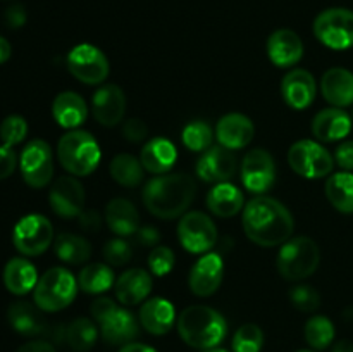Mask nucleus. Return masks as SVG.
<instances>
[{"label":"nucleus","instance_id":"obj_1","mask_svg":"<svg viewBox=\"0 0 353 352\" xmlns=\"http://www.w3.org/2000/svg\"><path fill=\"white\" fill-rule=\"evenodd\" d=\"M243 231L255 245L278 247L290 240L295 221L292 213L279 200L259 195L243 207Z\"/></svg>","mask_w":353,"mask_h":352},{"label":"nucleus","instance_id":"obj_2","mask_svg":"<svg viewBox=\"0 0 353 352\" xmlns=\"http://www.w3.org/2000/svg\"><path fill=\"white\" fill-rule=\"evenodd\" d=\"M196 195V182L186 173L155 176L141 192L145 207L161 219L181 216Z\"/></svg>","mask_w":353,"mask_h":352},{"label":"nucleus","instance_id":"obj_3","mask_svg":"<svg viewBox=\"0 0 353 352\" xmlns=\"http://www.w3.org/2000/svg\"><path fill=\"white\" fill-rule=\"evenodd\" d=\"M178 333L186 345L200 351L214 349L224 340L228 323L223 314L209 306H188L178 317Z\"/></svg>","mask_w":353,"mask_h":352},{"label":"nucleus","instance_id":"obj_4","mask_svg":"<svg viewBox=\"0 0 353 352\" xmlns=\"http://www.w3.org/2000/svg\"><path fill=\"white\" fill-rule=\"evenodd\" d=\"M93 320L99 323L100 335L109 345H126L140 335V326L131 311L119 307L109 297H100L90 306Z\"/></svg>","mask_w":353,"mask_h":352},{"label":"nucleus","instance_id":"obj_5","mask_svg":"<svg viewBox=\"0 0 353 352\" xmlns=\"http://www.w3.org/2000/svg\"><path fill=\"white\" fill-rule=\"evenodd\" d=\"M57 157L72 176H88L99 168L102 152L99 141L85 130H71L59 140Z\"/></svg>","mask_w":353,"mask_h":352},{"label":"nucleus","instance_id":"obj_6","mask_svg":"<svg viewBox=\"0 0 353 352\" xmlns=\"http://www.w3.org/2000/svg\"><path fill=\"white\" fill-rule=\"evenodd\" d=\"M319 262V245L309 237H296L281 245L276 259V268L288 282H300L316 273Z\"/></svg>","mask_w":353,"mask_h":352},{"label":"nucleus","instance_id":"obj_7","mask_svg":"<svg viewBox=\"0 0 353 352\" xmlns=\"http://www.w3.org/2000/svg\"><path fill=\"white\" fill-rule=\"evenodd\" d=\"M78 280L65 268H50L38 278L33 300L43 313H57L71 306L78 293Z\"/></svg>","mask_w":353,"mask_h":352},{"label":"nucleus","instance_id":"obj_8","mask_svg":"<svg viewBox=\"0 0 353 352\" xmlns=\"http://www.w3.org/2000/svg\"><path fill=\"white\" fill-rule=\"evenodd\" d=\"M314 35L333 50L353 47V12L343 7L323 10L314 21Z\"/></svg>","mask_w":353,"mask_h":352},{"label":"nucleus","instance_id":"obj_9","mask_svg":"<svg viewBox=\"0 0 353 352\" xmlns=\"http://www.w3.org/2000/svg\"><path fill=\"white\" fill-rule=\"evenodd\" d=\"M54 240V226L41 214H26L16 223L12 244L24 257H34L47 251Z\"/></svg>","mask_w":353,"mask_h":352},{"label":"nucleus","instance_id":"obj_10","mask_svg":"<svg viewBox=\"0 0 353 352\" xmlns=\"http://www.w3.org/2000/svg\"><path fill=\"white\" fill-rule=\"evenodd\" d=\"M288 164L296 175L309 179L324 178L334 168V159L326 148L314 140H299L290 147Z\"/></svg>","mask_w":353,"mask_h":352},{"label":"nucleus","instance_id":"obj_11","mask_svg":"<svg viewBox=\"0 0 353 352\" xmlns=\"http://www.w3.org/2000/svg\"><path fill=\"white\" fill-rule=\"evenodd\" d=\"M19 169L24 183L31 188H43L54 176V154L45 140H31L19 155Z\"/></svg>","mask_w":353,"mask_h":352},{"label":"nucleus","instance_id":"obj_12","mask_svg":"<svg viewBox=\"0 0 353 352\" xmlns=\"http://www.w3.org/2000/svg\"><path fill=\"white\" fill-rule=\"evenodd\" d=\"M178 240L192 254H207L217 242L216 223L202 211L186 213L178 223Z\"/></svg>","mask_w":353,"mask_h":352},{"label":"nucleus","instance_id":"obj_13","mask_svg":"<svg viewBox=\"0 0 353 352\" xmlns=\"http://www.w3.org/2000/svg\"><path fill=\"white\" fill-rule=\"evenodd\" d=\"M68 69L85 85H100L110 71L105 54L92 43H79L69 52Z\"/></svg>","mask_w":353,"mask_h":352},{"label":"nucleus","instance_id":"obj_14","mask_svg":"<svg viewBox=\"0 0 353 352\" xmlns=\"http://www.w3.org/2000/svg\"><path fill=\"white\" fill-rule=\"evenodd\" d=\"M241 182L252 193L268 192L276 182V164L265 148H252L241 161Z\"/></svg>","mask_w":353,"mask_h":352},{"label":"nucleus","instance_id":"obj_15","mask_svg":"<svg viewBox=\"0 0 353 352\" xmlns=\"http://www.w3.org/2000/svg\"><path fill=\"white\" fill-rule=\"evenodd\" d=\"M48 202L59 217H78L85 207V188L74 176H61L55 179L48 192Z\"/></svg>","mask_w":353,"mask_h":352},{"label":"nucleus","instance_id":"obj_16","mask_svg":"<svg viewBox=\"0 0 353 352\" xmlns=\"http://www.w3.org/2000/svg\"><path fill=\"white\" fill-rule=\"evenodd\" d=\"M195 173L200 179L214 185L230 182L236 173V157L233 150L224 148L223 145L209 147L196 161Z\"/></svg>","mask_w":353,"mask_h":352},{"label":"nucleus","instance_id":"obj_17","mask_svg":"<svg viewBox=\"0 0 353 352\" xmlns=\"http://www.w3.org/2000/svg\"><path fill=\"white\" fill-rule=\"evenodd\" d=\"M224 262L223 257L216 252H207L202 257L196 259L195 264L190 269L188 285L190 290L196 297H209L217 292L223 283Z\"/></svg>","mask_w":353,"mask_h":352},{"label":"nucleus","instance_id":"obj_18","mask_svg":"<svg viewBox=\"0 0 353 352\" xmlns=\"http://www.w3.org/2000/svg\"><path fill=\"white\" fill-rule=\"evenodd\" d=\"M92 113L102 126H116L126 113V95L114 83L100 86L92 99Z\"/></svg>","mask_w":353,"mask_h":352},{"label":"nucleus","instance_id":"obj_19","mask_svg":"<svg viewBox=\"0 0 353 352\" xmlns=\"http://www.w3.org/2000/svg\"><path fill=\"white\" fill-rule=\"evenodd\" d=\"M316 79L307 69H292L281 81V93L292 109L303 110L316 100Z\"/></svg>","mask_w":353,"mask_h":352},{"label":"nucleus","instance_id":"obj_20","mask_svg":"<svg viewBox=\"0 0 353 352\" xmlns=\"http://www.w3.org/2000/svg\"><path fill=\"white\" fill-rule=\"evenodd\" d=\"M255 135L252 119L245 114L230 113L219 119L216 126V137L219 145L230 150H240L247 147Z\"/></svg>","mask_w":353,"mask_h":352},{"label":"nucleus","instance_id":"obj_21","mask_svg":"<svg viewBox=\"0 0 353 352\" xmlns=\"http://www.w3.org/2000/svg\"><path fill=\"white\" fill-rule=\"evenodd\" d=\"M268 55L278 68L299 64L303 57L302 38L293 30L274 31L268 40Z\"/></svg>","mask_w":353,"mask_h":352},{"label":"nucleus","instance_id":"obj_22","mask_svg":"<svg viewBox=\"0 0 353 352\" xmlns=\"http://www.w3.org/2000/svg\"><path fill=\"white\" fill-rule=\"evenodd\" d=\"M114 292L123 306H137L152 292V276L141 268L124 271L114 283Z\"/></svg>","mask_w":353,"mask_h":352},{"label":"nucleus","instance_id":"obj_23","mask_svg":"<svg viewBox=\"0 0 353 352\" xmlns=\"http://www.w3.org/2000/svg\"><path fill=\"white\" fill-rule=\"evenodd\" d=\"M353 119L340 107H330L316 114L312 121V135L319 141L343 140L352 130Z\"/></svg>","mask_w":353,"mask_h":352},{"label":"nucleus","instance_id":"obj_24","mask_svg":"<svg viewBox=\"0 0 353 352\" xmlns=\"http://www.w3.org/2000/svg\"><path fill=\"white\" fill-rule=\"evenodd\" d=\"M138 321H140V324L148 331V333L161 337V335H165L168 331H171V328L174 326V306H172L168 299L154 297V299L147 300V302L140 307Z\"/></svg>","mask_w":353,"mask_h":352},{"label":"nucleus","instance_id":"obj_25","mask_svg":"<svg viewBox=\"0 0 353 352\" xmlns=\"http://www.w3.org/2000/svg\"><path fill=\"white\" fill-rule=\"evenodd\" d=\"M41 313L43 311L37 304L19 300V302L9 306L7 320L17 333L24 335V337H37V335H43L48 331V323Z\"/></svg>","mask_w":353,"mask_h":352},{"label":"nucleus","instance_id":"obj_26","mask_svg":"<svg viewBox=\"0 0 353 352\" xmlns=\"http://www.w3.org/2000/svg\"><path fill=\"white\" fill-rule=\"evenodd\" d=\"M323 97L334 107H348L353 104V72L345 68L327 69L321 79Z\"/></svg>","mask_w":353,"mask_h":352},{"label":"nucleus","instance_id":"obj_27","mask_svg":"<svg viewBox=\"0 0 353 352\" xmlns=\"http://www.w3.org/2000/svg\"><path fill=\"white\" fill-rule=\"evenodd\" d=\"M99 338V328L88 317H76L65 326H59L55 330V340L59 344H65L74 352H88Z\"/></svg>","mask_w":353,"mask_h":352},{"label":"nucleus","instance_id":"obj_28","mask_svg":"<svg viewBox=\"0 0 353 352\" xmlns=\"http://www.w3.org/2000/svg\"><path fill=\"white\" fill-rule=\"evenodd\" d=\"M52 116L59 126L78 130L88 117V107L85 99L76 92H62L52 102Z\"/></svg>","mask_w":353,"mask_h":352},{"label":"nucleus","instance_id":"obj_29","mask_svg":"<svg viewBox=\"0 0 353 352\" xmlns=\"http://www.w3.org/2000/svg\"><path fill=\"white\" fill-rule=\"evenodd\" d=\"M178 159V150L174 144L168 138L155 137L143 145L140 154V161L145 171L152 175H165L174 166Z\"/></svg>","mask_w":353,"mask_h":352},{"label":"nucleus","instance_id":"obj_30","mask_svg":"<svg viewBox=\"0 0 353 352\" xmlns=\"http://www.w3.org/2000/svg\"><path fill=\"white\" fill-rule=\"evenodd\" d=\"M3 285L14 295H26L38 283L37 268L26 257H12L3 268Z\"/></svg>","mask_w":353,"mask_h":352},{"label":"nucleus","instance_id":"obj_31","mask_svg":"<svg viewBox=\"0 0 353 352\" xmlns=\"http://www.w3.org/2000/svg\"><path fill=\"white\" fill-rule=\"evenodd\" d=\"M245 206V197L238 186L233 183H217L207 193V207L214 216L231 217L236 216Z\"/></svg>","mask_w":353,"mask_h":352},{"label":"nucleus","instance_id":"obj_32","mask_svg":"<svg viewBox=\"0 0 353 352\" xmlns=\"http://www.w3.org/2000/svg\"><path fill=\"white\" fill-rule=\"evenodd\" d=\"M105 221L117 237H130L140 228L138 209L128 199H112L105 207Z\"/></svg>","mask_w":353,"mask_h":352},{"label":"nucleus","instance_id":"obj_33","mask_svg":"<svg viewBox=\"0 0 353 352\" xmlns=\"http://www.w3.org/2000/svg\"><path fill=\"white\" fill-rule=\"evenodd\" d=\"M55 255L65 264H85L92 257V245L81 235L61 233L54 242Z\"/></svg>","mask_w":353,"mask_h":352},{"label":"nucleus","instance_id":"obj_34","mask_svg":"<svg viewBox=\"0 0 353 352\" xmlns=\"http://www.w3.org/2000/svg\"><path fill=\"white\" fill-rule=\"evenodd\" d=\"M326 197L331 206L343 214L353 213V175L341 171L330 176L326 182Z\"/></svg>","mask_w":353,"mask_h":352},{"label":"nucleus","instance_id":"obj_35","mask_svg":"<svg viewBox=\"0 0 353 352\" xmlns=\"http://www.w3.org/2000/svg\"><path fill=\"white\" fill-rule=\"evenodd\" d=\"M110 176L121 186L133 188L143 182L145 168L140 159L131 154H117L110 161Z\"/></svg>","mask_w":353,"mask_h":352},{"label":"nucleus","instance_id":"obj_36","mask_svg":"<svg viewBox=\"0 0 353 352\" xmlns=\"http://www.w3.org/2000/svg\"><path fill=\"white\" fill-rule=\"evenodd\" d=\"M114 283L116 280L112 269L103 262L86 264L78 275V286L86 293H103L114 286Z\"/></svg>","mask_w":353,"mask_h":352},{"label":"nucleus","instance_id":"obj_37","mask_svg":"<svg viewBox=\"0 0 353 352\" xmlns=\"http://www.w3.org/2000/svg\"><path fill=\"white\" fill-rule=\"evenodd\" d=\"M303 335L314 351H324L334 340V324L326 316H312L305 323Z\"/></svg>","mask_w":353,"mask_h":352},{"label":"nucleus","instance_id":"obj_38","mask_svg":"<svg viewBox=\"0 0 353 352\" xmlns=\"http://www.w3.org/2000/svg\"><path fill=\"white\" fill-rule=\"evenodd\" d=\"M212 128L205 121H192V123H188L183 128V145L192 152H205L210 147V144H212Z\"/></svg>","mask_w":353,"mask_h":352},{"label":"nucleus","instance_id":"obj_39","mask_svg":"<svg viewBox=\"0 0 353 352\" xmlns=\"http://www.w3.org/2000/svg\"><path fill=\"white\" fill-rule=\"evenodd\" d=\"M264 345V333L261 326L247 323L234 331L233 352H261Z\"/></svg>","mask_w":353,"mask_h":352},{"label":"nucleus","instance_id":"obj_40","mask_svg":"<svg viewBox=\"0 0 353 352\" xmlns=\"http://www.w3.org/2000/svg\"><path fill=\"white\" fill-rule=\"evenodd\" d=\"M28 135V123L23 116H7L6 119L0 123V141L7 147H14V145L21 144Z\"/></svg>","mask_w":353,"mask_h":352},{"label":"nucleus","instance_id":"obj_41","mask_svg":"<svg viewBox=\"0 0 353 352\" xmlns=\"http://www.w3.org/2000/svg\"><path fill=\"white\" fill-rule=\"evenodd\" d=\"M290 300L302 313H314L321 306V295L312 285H296L290 290Z\"/></svg>","mask_w":353,"mask_h":352},{"label":"nucleus","instance_id":"obj_42","mask_svg":"<svg viewBox=\"0 0 353 352\" xmlns=\"http://www.w3.org/2000/svg\"><path fill=\"white\" fill-rule=\"evenodd\" d=\"M103 259L107 261V264L110 266H126L131 261V255H133V248H131L130 242L124 240L123 237L112 238V240L105 242L102 248Z\"/></svg>","mask_w":353,"mask_h":352},{"label":"nucleus","instance_id":"obj_43","mask_svg":"<svg viewBox=\"0 0 353 352\" xmlns=\"http://www.w3.org/2000/svg\"><path fill=\"white\" fill-rule=\"evenodd\" d=\"M176 264L174 252L171 251L165 245H157L150 251V255H148V268L154 275L157 276H165L172 271Z\"/></svg>","mask_w":353,"mask_h":352},{"label":"nucleus","instance_id":"obj_44","mask_svg":"<svg viewBox=\"0 0 353 352\" xmlns=\"http://www.w3.org/2000/svg\"><path fill=\"white\" fill-rule=\"evenodd\" d=\"M123 137L131 144L145 140L147 138V124L138 117H131L123 124Z\"/></svg>","mask_w":353,"mask_h":352},{"label":"nucleus","instance_id":"obj_45","mask_svg":"<svg viewBox=\"0 0 353 352\" xmlns=\"http://www.w3.org/2000/svg\"><path fill=\"white\" fill-rule=\"evenodd\" d=\"M17 155L12 147L0 144V179H6L16 171Z\"/></svg>","mask_w":353,"mask_h":352},{"label":"nucleus","instance_id":"obj_46","mask_svg":"<svg viewBox=\"0 0 353 352\" xmlns=\"http://www.w3.org/2000/svg\"><path fill=\"white\" fill-rule=\"evenodd\" d=\"M334 161L345 171H353V140L338 145L334 152Z\"/></svg>","mask_w":353,"mask_h":352},{"label":"nucleus","instance_id":"obj_47","mask_svg":"<svg viewBox=\"0 0 353 352\" xmlns=\"http://www.w3.org/2000/svg\"><path fill=\"white\" fill-rule=\"evenodd\" d=\"M134 238H137L138 244L141 247H157L159 242H161V233L155 226H140L134 233Z\"/></svg>","mask_w":353,"mask_h":352},{"label":"nucleus","instance_id":"obj_48","mask_svg":"<svg viewBox=\"0 0 353 352\" xmlns=\"http://www.w3.org/2000/svg\"><path fill=\"white\" fill-rule=\"evenodd\" d=\"M79 226L86 231V233H97L102 228V216H100L99 211H83L79 214Z\"/></svg>","mask_w":353,"mask_h":352},{"label":"nucleus","instance_id":"obj_49","mask_svg":"<svg viewBox=\"0 0 353 352\" xmlns=\"http://www.w3.org/2000/svg\"><path fill=\"white\" fill-rule=\"evenodd\" d=\"M6 21L10 28H21L26 23V10L23 6H12L6 10Z\"/></svg>","mask_w":353,"mask_h":352},{"label":"nucleus","instance_id":"obj_50","mask_svg":"<svg viewBox=\"0 0 353 352\" xmlns=\"http://www.w3.org/2000/svg\"><path fill=\"white\" fill-rule=\"evenodd\" d=\"M16 352H57L54 345L47 340H31L21 345Z\"/></svg>","mask_w":353,"mask_h":352},{"label":"nucleus","instance_id":"obj_51","mask_svg":"<svg viewBox=\"0 0 353 352\" xmlns=\"http://www.w3.org/2000/svg\"><path fill=\"white\" fill-rule=\"evenodd\" d=\"M119 352H157L154 347H150V345H145V344H140V342H130V344L123 345V347L119 349Z\"/></svg>","mask_w":353,"mask_h":352},{"label":"nucleus","instance_id":"obj_52","mask_svg":"<svg viewBox=\"0 0 353 352\" xmlns=\"http://www.w3.org/2000/svg\"><path fill=\"white\" fill-rule=\"evenodd\" d=\"M10 54H12V47H10V43L6 38L0 37V64L9 61Z\"/></svg>","mask_w":353,"mask_h":352},{"label":"nucleus","instance_id":"obj_53","mask_svg":"<svg viewBox=\"0 0 353 352\" xmlns=\"http://www.w3.org/2000/svg\"><path fill=\"white\" fill-rule=\"evenodd\" d=\"M331 352H353V342L340 340L333 345Z\"/></svg>","mask_w":353,"mask_h":352},{"label":"nucleus","instance_id":"obj_54","mask_svg":"<svg viewBox=\"0 0 353 352\" xmlns=\"http://www.w3.org/2000/svg\"><path fill=\"white\" fill-rule=\"evenodd\" d=\"M203 352H228V351H224V349L214 347V349H207V351H203Z\"/></svg>","mask_w":353,"mask_h":352},{"label":"nucleus","instance_id":"obj_55","mask_svg":"<svg viewBox=\"0 0 353 352\" xmlns=\"http://www.w3.org/2000/svg\"><path fill=\"white\" fill-rule=\"evenodd\" d=\"M296 352H316V351H307V349H302V351H296Z\"/></svg>","mask_w":353,"mask_h":352},{"label":"nucleus","instance_id":"obj_56","mask_svg":"<svg viewBox=\"0 0 353 352\" xmlns=\"http://www.w3.org/2000/svg\"><path fill=\"white\" fill-rule=\"evenodd\" d=\"M352 119H353V117H352Z\"/></svg>","mask_w":353,"mask_h":352}]
</instances>
